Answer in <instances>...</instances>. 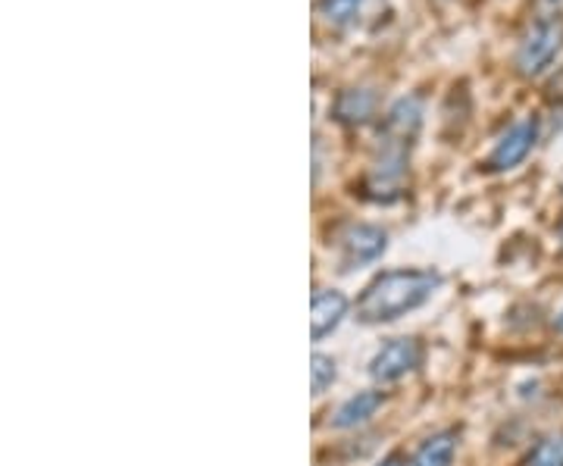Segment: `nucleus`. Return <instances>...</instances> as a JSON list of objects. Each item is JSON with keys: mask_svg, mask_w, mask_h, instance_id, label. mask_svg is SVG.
Listing matches in <instances>:
<instances>
[{"mask_svg": "<svg viewBox=\"0 0 563 466\" xmlns=\"http://www.w3.org/2000/svg\"><path fill=\"white\" fill-rule=\"evenodd\" d=\"M563 47V25L558 20H542L532 25V32L526 35L520 51H517V69L526 79L542 76L544 69L554 63Z\"/></svg>", "mask_w": 563, "mask_h": 466, "instance_id": "f03ea898", "label": "nucleus"}, {"mask_svg": "<svg viewBox=\"0 0 563 466\" xmlns=\"http://www.w3.org/2000/svg\"><path fill=\"white\" fill-rule=\"evenodd\" d=\"M422 364V345L417 339H391L388 345L376 351V357L369 360V376L376 382H398L404 376H410Z\"/></svg>", "mask_w": 563, "mask_h": 466, "instance_id": "7ed1b4c3", "label": "nucleus"}, {"mask_svg": "<svg viewBox=\"0 0 563 466\" xmlns=\"http://www.w3.org/2000/svg\"><path fill=\"white\" fill-rule=\"evenodd\" d=\"M361 0H320V13L329 22H347L357 13Z\"/></svg>", "mask_w": 563, "mask_h": 466, "instance_id": "ddd939ff", "label": "nucleus"}, {"mask_svg": "<svg viewBox=\"0 0 563 466\" xmlns=\"http://www.w3.org/2000/svg\"><path fill=\"white\" fill-rule=\"evenodd\" d=\"M376 107H379V98L376 91L369 88H347L342 91V98L335 101V116L342 122H351V125H363L376 116Z\"/></svg>", "mask_w": 563, "mask_h": 466, "instance_id": "1a4fd4ad", "label": "nucleus"}, {"mask_svg": "<svg viewBox=\"0 0 563 466\" xmlns=\"http://www.w3.org/2000/svg\"><path fill=\"white\" fill-rule=\"evenodd\" d=\"M561 325H563V317H561Z\"/></svg>", "mask_w": 563, "mask_h": 466, "instance_id": "dca6fc26", "label": "nucleus"}, {"mask_svg": "<svg viewBox=\"0 0 563 466\" xmlns=\"http://www.w3.org/2000/svg\"><path fill=\"white\" fill-rule=\"evenodd\" d=\"M454 454H457V432L444 429L422 442L413 457V466H454Z\"/></svg>", "mask_w": 563, "mask_h": 466, "instance_id": "9d476101", "label": "nucleus"}, {"mask_svg": "<svg viewBox=\"0 0 563 466\" xmlns=\"http://www.w3.org/2000/svg\"><path fill=\"white\" fill-rule=\"evenodd\" d=\"M335 376H339L335 360H332V357H325V354H313V360H310V388H313V395H317V398H320L325 388H332Z\"/></svg>", "mask_w": 563, "mask_h": 466, "instance_id": "f8f14e48", "label": "nucleus"}, {"mask_svg": "<svg viewBox=\"0 0 563 466\" xmlns=\"http://www.w3.org/2000/svg\"><path fill=\"white\" fill-rule=\"evenodd\" d=\"M523 466H563V432L544 435L542 442L529 451Z\"/></svg>", "mask_w": 563, "mask_h": 466, "instance_id": "9b49d317", "label": "nucleus"}, {"mask_svg": "<svg viewBox=\"0 0 563 466\" xmlns=\"http://www.w3.org/2000/svg\"><path fill=\"white\" fill-rule=\"evenodd\" d=\"M536 138H539V122L536 120L514 122V125H510V129L501 135V142L495 144V151L488 154L485 166H488L492 173H507V169L520 166V163L529 157V151L536 147Z\"/></svg>", "mask_w": 563, "mask_h": 466, "instance_id": "39448f33", "label": "nucleus"}, {"mask_svg": "<svg viewBox=\"0 0 563 466\" xmlns=\"http://www.w3.org/2000/svg\"><path fill=\"white\" fill-rule=\"evenodd\" d=\"M422 122V103L420 98H401L398 103H391V110L385 113L383 135H379V147L388 151H401L407 154L413 147V138L420 132Z\"/></svg>", "mask_w": 563, "mask_h": 466, "instance_id": "20e7f679", "label": "nucleus"}, {"mask_svg": "<svg viewBox=\"0 0 563 466\" xmlns=\"http://www.w3.org/2000/svg\"><path fill=\"white\" fill-rule=\"evenodd\" d=\"M439 285L442 276L432 269H388L363 288L361 301L354 307L357 320L366 325L395 323L404 313L426 304Z\"/></svg>", "mask_w": 563, "mask_h": 466, "instance_id": "f257e3e1", "label": "nucleus"}, {"mask_svg": "<svg viewBox=\"0 0 563 466\" xmlns=\"http://www.w3.org/2000/svg\"><path fill=\"white\" fill-rule=\"evenodd\" d=\"M379 466H413V464H410V461H407L404 454H388V457H385Z\"/></svg>", "mask_w": 563, "mask_h": 466, "instance_id": "4468645a", "label": "nucleus"}, {"mask_svg": "<svg viewBox=\"0 0 563 466\" xmlns=\"http://www.w3.org/2000/svg\"><path fill=\"white\" fill-rule=\"evenodd\" d=\"M561 242H563V232H561Z\"/></svg>", "mask_w": 563, "mask_h": 466, "instance_id": "2eb2a0df", "label": "nucleus"}, {"mask_svg": "<svg viewBox=\"0 0 563 466\" xmlns=\"http://www.w3.org/2000/svg\"><path fill=\"white\" fill-rule=\"evenodd\" d=\"M388 247V235L379 225H351L342 235V266L354 269L361 264H373L376 257H383Z\"/></svg>", "mask_w": 563, "mask_h": 466, "instance_id": "423d86ee", "label": "nucleus"}, {"mask_svg": "<svg viewBox=\"0 0 563 466\" xmlns=\"http://www.w3.org/2000/svg\"><path fill=\"white\" fill-rule=\"evenodd\" d=\"M383 404H385L383 391H357L354 398H347V401L335 410L332 426L335 429L363 426L369 417H376V410H379Z\"/></svg>", "mask_w": 563, "mask_h": 466, "instance_id": "6e6552de", "label": "nucleus"}, {"mask_svg": "<svg viewBox=\"0 0 563 466\" xmlns=\"http://www.w3.org/2000/svg\"><path fill=\"white\" fill-rule=\"evenodd\" d=\"M347 298L342 291H313V304H310V335L313 342H322L325 335H332L342 320L347 317Z\"/></svg>", "mask_w": 563, "mask_h": 466, "instance_id": "0eeeda50", "label": "nucleus"}]
</instances>
